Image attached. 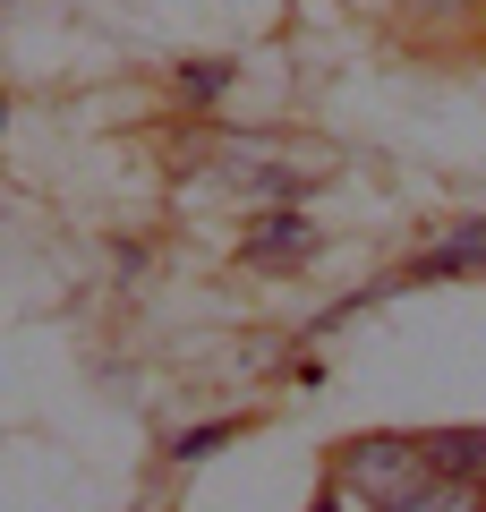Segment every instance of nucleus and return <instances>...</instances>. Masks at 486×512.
Segmentation results:
<instances>
[{"label":"nucleus","instance_id":"obj_8","mask_svg":"<svg viewBox=\"0 0 486 512\" xmlns=\"http://www.w3.org/2000/svg\"><path fill=\"white\" fill-rule=\"evenodd\" d=\"M307 512H367V504H350V495L333 487V478H324V495H316V504H307Z\"/></svg>","mask_w":486,"mask_h":512},{"label":"nucleus","instance_id":"obj_3","mask_svg":"<svg viewBox=\"0 0 486 512\" xmlns=\"http://www.w3.org/2000/svg\"><path fill=\"white\" fill-rule=\"evenodd\" d=\"M427 461H435L444 478L486 487V427H427Z\"/></svg>","mask_w":486,"mask_h":512},{"label":"nucleus","instance_id":"obj_6","mask_svg":"<svg viewBox=\"0 0 486 512\" xmlns=\"http://www.w3.org/2000/svg\"><path fill=\"white\" fill-rule=\"evenodd\" d=\"M171 94H180L188 111H214L222 94H231V60H180V77H171Z\"/></svg>","mask_w":486,"mask_h":512},{"label":"nucleus","instance_id":"obj_5","mask_svg":"<svg viewBox=\"0 0 486 512\" xmlns=\"http://www.w3.org/2000/svg\"><path fill=\"white\" fill-rule=\"evenodd\" d=\"M469 265H486V231H452L444 248H427L410 265V282H444V274H469Z\"/></svg>","mask_w":486,"mask_h":512},{"label":"nucleus","instance_id":"obj_9","mask_svg":"<svg viewBox=\"0 0 486 512\" xmlns=\"http://www.w3.org/2000/svg\"><path fill=\"white\" fill-rule=\"evenodd\" d=\"M0 120H9V103H0Z\"/></svg>","mask_w":486,"mask_h":512},{"label":"nucleus","instance_id":"obj_1","mask_svg":"<svg viewBox=\"0 0 486 512\" xmlns=\"http://www.w3.org/2000/svg\"><path fill=\"white\" fill-rule=\"evenodd\" d=\"M333 487L350 495V504H367V512H393V504H410L418 487L435 478V461H427V436H401V427H376V436H350V444H333Z\"/></svg>","mask_w":486,"mask_h":512},{"label":"nucleus","instance_id":"obj_4","mask_svg":"<svg viewBox=\"0 0 486 512\" xmlns=\"http://www.w3.org/2000/svg\"><path fill=\"white\" fill-rule=\"evenodd\" d=\"M307 248H316V231L299 214H265V231L248 239V265H299Z\"/></svg>","mask_w":486,"mask_h":512},{"label":"nucleus","instance_id":"obj_2","mask_svg":"<svg viewBox=\"0 0 486 512\" xmlns=\"http://www.w3.org/2000/svg\"><path fill=\"white\" fill-rule=\"evenodd\" d=\"M478 18H486V0H393V26L401 35H427V43L469 35Z\"/></svg>","mask_w":486,"mask_h":512},{"label":"nucleus","instance_id":"obj_7","mask_svg":"<svg viewBox=\"0 0 486 512\" xmlns=\"http://www.w3.org/2000/svg\"><path fill=\"white\" fill-rule=\"evenodd\" d=\"M393 512H486V487H469V478H444V470H435L427 487H418L410 504H393Z\"/></svg>","mask_w":486,"mask_h":512}]
</instances>
